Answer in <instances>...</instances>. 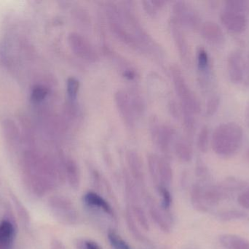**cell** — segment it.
Here are the masks:
<instances>
[{
	"instance_id": "obj_2",
	"label": "cell",
	"mask_w": 249,
	"mask_h": 249,
	"mask_svg": "<svg viewBox=\"0 0 249 249\" xmlns=\"http://www.w3.org/2000/svg\"><path fill=\"white\" fill-rule=\"evenodd\" d=\"M48 204L53 214L61 223L70 226L79 223L78 211L70 199L64 196H54L50 199Z\"/></svg>"
},
{
	"instance_id": "obj_27",
	"label": "cell",
	"mask_w": 249,
	"mask_h": 249,
	"mask_svg": "<svg viewBox=\"0 0 249 249\" xmlns=\"http://www.w3.org/2000/svg\"><path fill=\"white\" fill-rule=\"evenodd\" d=\"M52 245V249H66L64 246L61 244V242L56 241V240L53 242Z\"/></svg>"
},
{
	"instance_id": "obj_28",
	"label": "cell",
	"mask_w": 249,
	"mask_h": 249,
	"mask_svg": "<svg viewBox=\"0 0 249 249\" xmlns=\"http://www.w3.org/2000/svg\"><path fill=\"white\" fill-rule=\"evenodd\" d=\"M245 121L247 125H248V127H249V104L248 106H247V110H246Z\"/></svg>"
},
{
	"instance_id": "obj_13",
	"label": "cell",
	"mask_w": 249,
	"mask_h": 249,
	"mask_svg": "<svg viewBox=\"0 0 249 249\" xmlns=\"http://www.w3.org/2000/svg\"><path fill=\"white\" fill-rule=\"evenodd\" d=\"M191 203L193 207L198 211L206 213L209 211L203 197V187L200 183L193 186L191 190Z\"/></svg>"
},
{
	"instance_id": "obj_25",
	"label": "cell",
	"mask_w": 249,
	"mask_h": 249,
	"mask_svg": "<svg viewBox=\"0 0 249 249\" xmlns=\"http://www.w3.org/2000/svg\"><path fill=\"white\" fill-rule=\"evenodd\" d=\"M67 89H68L69 95L71 98H74L77 96L79 89V81L74 77L69 79L67 83Z\"/></svg>"
},
{
	"instance_id": "obj_11",
	"label": "cell",
	"mask_w": 249,
	"mask_h": 249,
	"mask_svg": "<svg viewBox=\"0 0 249 249\" xmlns=\"http://www.w3.org/2000/svg\"><path fill=\"white\" fill-rule=\"evenodd\" d=\"M15 228L12 222L4 220L0 223V249H9L14 241Z\"/></svg>"
},
{
	"instance_id": "obj_22",
	"label": "cell",
	"mask_w": 249,
	"mask_h": 249,
	"mask_svg": "<svg viewBox=\"0 0 249 249\" xmlns=\"http://www.w3.org/2000/svg\"><path fill=\"white\" fill-rule=\"evenodd\" d=\"M77 249H103L96 241L89 239H80L76 243Z\"/></svg>"
},
{
	"instance_id": "obj_19",
	"label": "cell",
	"mask_w": 249,
	"mask_h": 249,
	"mask_svg": "<svg viewBox=\"0 0 249 249\" xmlns=\"http://www.w3.org/2000/svg\"><path fill=\"white\" fill-rule=\"evenodd\" d=\"M160 197L161 198L160 206L162 209L165 211L168 212L171 209L172 205V195L171 192L168 190V187H161L159 190H157Z\"/></svg>"
},
{
	"instance_id": "obj_24",
	"label": "cell",
	"mask_w": 249,
	"mask_h": 249,
	"mask_svg": "<svg viewBox=\"0 0 249 249\" xmlns=\"http://www.w3.org/2000/svg\"><path fill=\"white\" fill-rule=\"evenodd\" d=\"M238 203L241 207L249 209V187L244 189L238 197Z\"/></svg>"
},
{
	"instance_id": "obj_12",
	"label": "cell",
	"mask_w": 249,
	"mask_h": 249,
	"mask_svg": "<svg viewBox=\"0 0 249 249\" xmlns=\"http://www.w3.org/2000/svg\"><path fill=\"white\" fill-rule=\"evenodd\" d=\"M66 176L73 190H78L80 186V172L78 166L72 159H68L65 164Z\"/></svg>"
},
{
	"instance_id": "obj_6",
	"label": "cell",
	"mask_w": 249,
	"mask_h": 249,
	"mask_svg": "<svg viewBox=\"0 0 249 249\" xmlns=\"http://www.w3.org/2000/svg\"><path fill=\"white\" fill-rule=\"evenodd\" d=\"M221 23L224 27L232 34H241L245 32L248 26L247 15L231 10H223L219 15Z\"/></svg>"
},
{
	"instance_id": "obj_4",
	"label": "cell",
	"mask_w": 249,
	"mask_h": 249,
	"mask_svg": "<svg viewBox=\"0 0 249 249\" xmlns=\"http://www.w3.org/2000/svg\"><path fill=\"white\" fill-rule=\"evenodd\" d=\"M228 76L232 83L239 84L245 79L246 57L239 50L231 51L227 60Z\"/></svg>"
},
{
	"instance_id": "obj_15",
	"label": "cell",
	"mask_w": 249,
	"mask_h": 249,
	"mask_svg": "<svg viewBox=\"0 0 249 249\" xmlns=\"http://www.w3.org/2000/svg\"><path fill=\"white\" fill-rule=\"evenodd\" d=\"M223 9L248 16L249 1L247 0H226L224 1Z\"/></svg>"
},
{
	"instance_id": "obj_8",
	"label": "cell",
	"mask_w": 249,
	"mask_h": 249,
	"mask_svg": "<svg viewBox=\"0 0 249 249\" xmlns=\"http://www.w3.org/2000/svg\"><path fill=\"white\" fill-rule=\"evenodd\" d=\"M127 163H128L129 168H130L131 178L134 181L135 184L137 185L138 188L139 189L142 194L146 191V188H145L146 187L145 175L143 165H142L140 158L138 156L137 153H134V152H130L127 154Z\"/></svg>"
},
{
	"instance_id": "obj_14",
	"label": "cell",
	"mask_w": 249,
	"mask_h": 249,
	"mask_svg": "<svg viewBox=\"0 0 249 249\" xmlns=\"http://www.w3.org/2000/svg\"><path fill=\"white\" fill-rule=\"evenodd\" d=\"M126 223L129 231L133 237L137 240L139 242L144 244H150V241L142 233V231L139 230V227L136 225L134 216L130 211V208L127 206L125 211Z\"/></svg>"
},
{
	"instance_id": "obj_26",
	"label": "cell",
	"mask_w": 249,
	"mask_h": 249,
	"mask_svg": "<svg viewBox=\"0 0 249 249\" xmlns=\"http://www.w3.org/2000/svg\"><path fill=\"white\" fill-rule=\"evenodd\" d=\"M196 173L199 178L203 180L208 179L209 176V171L207 167L202 162H199L197 164V169H196Z\"/></svg>"
},
{
	"instance_id": "obj_21",
	"label": "cell",
	"mask_w": 249,
	"mask_h": 249,
	"mask_svg": "<svg viewBox=\"0 0 249 249\" xmlns=\"http://www.w3.org/2000/svg\"><path fill=\"white\" fill-rule=\"evenodd\" d=\"M220 105V97L219 95L211 96L206 105V114L208 117L213 116L219 109Z\"/></svg>"
},
{
	"instance_id": "obj_16",
	"label": "cell",
	"mask_w": 249,
	"mask_h": 249,
	"mask_svg": "<svg viewBox=\"0 0 249 249\" xmlns=\"http://www.w3.org/2000/svg\"><path fill=\"white\" fill-rule=\"evenodd\" d=\"M247 213L241 210H227L218 213L217 218L222 222H232V221L243 220L247 219Z\"/></svg>"
},
{
	"instance_id": "obj_20",
	"label": "cell",
	"mask_w": 249,
	"mask_h": 249,
	"mask_svg": "<svg viewBox=\"0 0 249 249\" xmlns=\"http://www.w3.org/2000/svg\"><path fill=\"white\" fill-rule=\"evenodd\" d=\"M197 144L199 150L203 153H206L209 149V130L206 126H204L200 130L197 137Z\"/></svg>"
},
{
	"instance_id": "obj_1",
	"label": "cell",
	"mask_w": 249,
	"mask_h": 249,
	"mask_svg": "<svg viewBox=\"0 0 249 249\" xmlns=\"http://www.w3.org/2000/svg\"><path fill=\"white\" fill-rule=\"evenodd\" d=\"M244 140V130L235 122H226L216 127L212 136V147L214 153L222 158L233 156Z\"/></svg>"
},
{
	"instance_id": "obj_3",
	"label": "cell",
	"mask_w": 249,
	"mask_h": 249,
	"mask_svg": "<svg viewBox=\"0 0 249 249\" xmlns=\"http://www.w3.org/2000/svg\"><path fill=\"white\" fill-rule=\"evenodd\" d=\"M149 168L153 184L157 190L161 187H168L172 183L173 171L165 159L152 155L149 158Z\"/></svg>"
},
{
	"instance_id": "obj_29",
	"label": "cell",
	"mask_w": 249,
	"mask_h": 249,
	"mask_svg": "<svg viewBox=\"0 0 249 249\" xmlns=\"http://www.w3.org/2000/svg\"><path fill=\"white\" fill-rule=\"evenodd\" d=\"M247 157H248L249 159V148L248 151H247Z\"/></svg>"
},
{
	"instance_id": "obj_23",
	"label": "cell",
	"mask_w": 249,
	"mask_h": 249,
	"mask_svg": "<svg viewBox=\"0 0 249 249\" xmlns=\"http://www.w3.org/2000/svg\"><path fill=\"white\" fill-rule=\"evenodd\" d=\"M47 95H48V90L46 88L40 86H36L32 91V99L35 102H39V101L42 100L47 96Z\"/></svg>"
},
{
	"instance_id": "obj_10",
	"label": "cell",
	"mask_w": 249,
	"mask_h": 249,
	"mask_svg": "<svg viewBox=\"0 0 249 249\" xmlns=\"http://www.w3.org/2000/svg\"><path fill=\"white\" fill-rule=\"evenodd\" d=\"M219 242L225 249H249V240L234 234L219 235Z\"/></svg>"
},
{
	"instance_id": "obj_17",
	"label": "cell",
	"mask_w": 249,
	"mask_h": 249,
	"mask_svg": "<svg viewBox=\"0 0 249 249\" xmlns=\"http://www.w3.org/2000/svg\"><path fill=\"white\" fill-rule=\"evenodd\" d=\"M176 153L180 160L188 162L193 159V152L191 146L185 141H181L176 146Z\"/></svg>"
},
{
	"instance_id": "obj_18",
	"label": "cell",
	"mask_w": 249,
	"mask_h": 249,
	"mask_svg": "<svg viewBox=\"0 0 249 249\" xmlns=\"http://www.w3.org/2000/svg\"><path fill=\"white\" fill-rule=\"evenodd\" d=\"M107 238L109 244L114 249H133L127 244V241L117 233L113 230H110L107 232Z\"/></svg>"
},
{
	"instance_id": "obj_7",
	"label": "cell",
	"mask_w": 249,
	"mask_h": 249,
	"mask_svg": "<svg viewBox=\"0 0 249 249\" xmlns=\"http://www.w3.org/2000/svg\"><path fill=\"white\" fill-rule=\"evenodd\" d=\"M83 202L86 206L93 210L105 213L107 216L115 219V213L112 206L102 196L94 192H88L83 195Z\"/></svg>"
},
{
	"instance_id": "obj_9",
	"label": "cell",
	"mask_w": 249,
	"mask_h": 249,
	"mask_svg": "<svg viewBox=\"0 0 249 249\" xmlns=\"http://www.w3.org/2000/svg\"><path fill=\"white\" fill-rule=\"evenodd\" d=\"M201 33L203 38L213 46L222 47L225 44V33L216 22L206 21L203 23Z\"/></svg>"
},
{
	"instance_id": "obj_5",
	"label": "cell",
	"mask_w": 249,
	"mask_h": 249,
	"mask_svg": "<svg viewBox=\"0 0 249 249\" xmlns=\"http://www.w3.org/2000/svg\"><path fill=\"white\" fill-rule=\"evenodd\" d=\"M143 196L149 209V215L153 222L162 232L165 233L171 232V225L168 212L162 209L160 205L157 203L156 200L147 191L143 193Z\"/></svg>"
}]
</instances>
